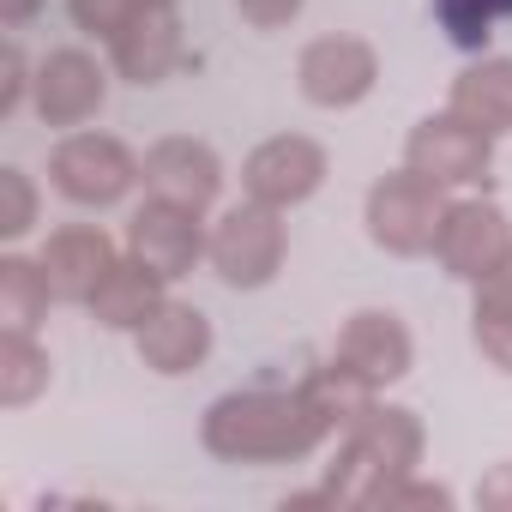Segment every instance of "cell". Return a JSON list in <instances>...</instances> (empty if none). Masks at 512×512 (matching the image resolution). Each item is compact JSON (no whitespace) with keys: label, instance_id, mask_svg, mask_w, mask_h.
Returning <instances> with one entry per match:
<instances>
[{"label":"cell","instance_id":"obj_11","mask_svg":"<svg viewBox=\"0 0 512 512\" xmlns=\"http://www.w3.org/2000/svg\"><path fill=\"white\" fill-rule=\"evenodd\" d=\"M332 362L350 368L356 380H368L374 392H386V386H398L416 368V338H410V326L392 308H362V314H350L338 326Z\"/></svg>","mask_w":512,"mask_h":512},{"label":"cell","instance_id":"obj_13","mask_svg":"<svg viewBox=\"0 0 512 512\" xmlns=\"http://www.w3.org/2000/svg\"><path fill=\"white\" fill-rule=\"evenodd\" d=\"M103 97H109V73L97 67V55H85V49H49L43 55L37 85H31V103H37L43 127L73 133L103 109Z\"/></svg>","mask_w":512,"mask_h":512},{"label":"cell","instance_id":"obj_27","mask_svg":"<svg viewBox=\"0 0 512 512\" xmlns=\"http://www.w3.org/2000/svg\"><path fill=\"white\" fill-rule=\"evenodd\" d=\"M302 7H308V0H235V13H241L253 31H284Z\"/></svg>","mask_w":512,"mask_h":512},{"label":"cell","instance_id":"obj_17","mask_svg":"<svg viewBox=\"0 0 512 512\" xmlns=\"http://www.w3.org/2000/svg\"><path fill=\"white\" fill-rule=\"evenodd\" d=\"M163 302H169V278H157L145 260L121 253V260L109 266V278L97 284V296H91L85 308H91V320H97L103 332H139Z\"/></svg>","mask_w":512,"mask_h":512},{"label":"cell","instance_id":"obj_26","mask_svg":"<svg viewBox=\"0 0 512 512\" xmlns=\"http://www.w3.org/2000/svg\"><path fill=\"white\" fill-rule=\"evenodd\" d=\"M0 61H7V79H0V121H7V115H19V103L37 85V73L25 67V49L19 43H7V55H0Z\"/></svg>","mask_w":512,"mask_h":512},{"label":"cell","instance_id":"obj_29","mask_svg":"<svg viewBox=\"0 0 512 512\" xmlns=\"http://www.w3.org/2000/svg\"><path fill=\"white\" fill-rule=\"evenodd\" d=\"M37 7H43V0H0V25H13V31H19V25L37 19Z\"/></svg>","mask_w":512,"mask_h":512},{"label":"cell","instance_id":"obj_21","mask_svg":"<svg viewBox=\"0 0 512 512\" xmlns=\"http://www.w3.org/2000/svg\"><path fill=\"white\" fill-rule=\"evenodd\" d=\"M55 290L43 278V260H25V253H0V326L37 332V320L49 314Z\"/></svg>","mask_w":512,"mask_h":512},{"label":"cell","instance_id":"obj_6","mask_svg":"<svg viewBox=\"0 0 512 512\" xmlns=\"http://www.w3.org/2000/svg\"><path fill=\"white\" fill-rule=\"evenodd\" d=\"M434 260L458 284H482L512 260V217L494 199H452L434 235Z\"/></svg>","mask_w":512,"mask_h":512},{"label":"cell","instance_id":"obj_7","mask_svg":"<svg viewBox=\"0 0 512 512\" xmlns=\"http://www.w3.org/2000/svg\"><path fill=\"white\" fill-rule=\"evenodd\" d=\"M326 175H332V157L308 133H278V139L253 145L241 157V193L260 199V205H278V211L308 205L326 187Z\"/></svg>","mask_w":512,"mask_h":512},{"label":"cell","instance_id":"obj_19","mask_svg":"<svg viewBox=\"0 0 512 512\" xmlns=\"http://www.w3.org/2000/svg\"><path fill=\"white\" fill-rule=\"evenodd\" d=\"M470 290H476L470 338H476V350L494 374H512V260L500 272H488L482 284H470Z\"/></svg>","mask_w":512,"mask_h":512},{"label":"cell","instance_id":"obj_8","mask_svg":"<svg viewBox=\"0 0 512 512\" xmlns=\"http://www.w3.org/2000/svg\"><path fill=\"white\" fill-rule=\"evenodd\" d=\"M488 163H494V139L482 127H470L464 115H452V109L416 121L410 139H404V169L428 175L446 193L452 187H482L488 181Z\"/></svg>","mask_w":512,"mask_h":512},{"label":"cell","instance_id":"obj_22","mask_svg":"<svg viewBox=\"0 0 512 512\" xmlns=\"http://www.w3.org/2000/svg\"><path fill=\"white\" fill-rule=\"evenodd\" d=\"M434 19H440V31H446L452 49L482 55L488 37H494V25L512 19V0H434Z\"/></svg>","mask_w":512,"mask_h":512},{"label":"cell","instance_id":"obj_9","mask_svg":"<svg viewBox=\"0 0 512 512\" xmlns=\"http://www.w3.org/2000/svg\"><path fill=\"white\" fill-rule=\"evenodd\" d=\"M296 85L314 109H356L380 85V55L368 37H314L296 55Z\"/></svg>","mask_w":512,"mask_h":512},{"label":"cell","instance_id":"obj_2","mask_svg":"<svg viewBox=\"0 0 512 512\" xmlns=\"http://www.w3.org/2000/svg\"><path fill=\"white\" fill-rule=\"evenodd\" d=\"M422 416L398 410V404H374L362 422L344 428V446L320 482L326 506H380L416 464H422Z\"/></svg>","mask_w":512,"mask_h":512},{"label":"cell","instance_id":"obj_12","mask_svg":"<svg viewBox=\"0 0 512 512\" xmlns=\"http://www.w3.org/2000/svg\"><path fill=\"white\" fill-rule=\"evenodd\" d=\"M205 211H187V205H169V199H145L127 223V253L133 260H145L157 278H187L199 260H205V247H211V229L199 223Z\"/></svg>","mask_w":512,"mask_h":512},{"label":"cell","instance_id":"obj_4","mask_svg":"<svg viewBox=\"0 0 512 512\" xmlns=\"http://www.w3.org/2000/svg\"><path fill=\"white\" fill-rule=\"evenodd\" d=\"M446 187H434L428 175L416 169H392L368 187V205H362V223H368V241L392 260H422L434 253V235H440V217H446Z\"/></svg>","mask_w":512,"mask_h":512},{"label":"cell","instance_id":"obj_15","mask_svg":"<svg viewBox=\"0 0 512 512\" xmlns=\"http://www.w3.org/2000/svg\"><path fill=\"white\" fill-rule=\"evenodd\" d=\"M187 61V43H181V19L175 7H145L115 43H109V67L127 79V85H163L175 67Z\"/></svg>","mask_w":512,"mask_h":512},{"label":"cell","instance_id":"obj_16","mask_svg":"<svg viewBox=\"0 0 512 512\" xmlns=\"http://www.w3.org/2000/svg\"><path fill=\"white\" fill-rule=\"evenodd\" d=\"M133 350H139V362H145L151 374H163V380L193 374V368H205V356H211V320H205L193 302H163V308L133 332Z\"/></svg>","mask_w":512,"mask_h":512},{"label":"cell","instance_id":"obj_24","mask_svg":"<svg viewBox=\"0 0 512 512\" xmlns=\"http://www.w3.org/2000/svg\"><path fill=\"white\" fill-rule=\"evenodd\" d=\"M67 13H73V25H79L85 37L115 43V37L145 13V0H67Z\"/></svg>","mask_w":512,"mask_h":512},{"label":"cell","instance_id":"obj_25","mask_svg":"<svg viewBox=\"0 0 512 512\" xmlns=\"http://www.w3.org/2000/svg\"><path fill=\"white\" fill-rule=\"evenodd\" d=\"M380 506H386V512H404V506H434V512H446V506H452V488H446V482H422V476L410 470Z\"/></svg>","mask_w":512,"mask_h":512},{"label":"cell","instance_id":"obj_23","mask_svg":"<svg viewBox=\"0 0 512 512\" xmlns=\"http://www.w3.org/2000/svg\"><path fill=\"white\" fill-rule=\"evenodd\" d=\"M37 229V181L25 169H0V241H25Z\"/></svg>","mask_w":512,"mask_h":512},{"label":"cell","instance_id":"obj_1","mask_svg":"<svg viewBox=\"0 0 512 512\" xmlns=\"http://www.w3.org/2000/svg\"><path fill=\"white\" fill-rule=\"evenodd\" d=\"M338 428L344 422L314 392V380L253 386V392H223L199 416V446L217 464H296V458H314Z\"/></svg>","mask_w":512,"mask_h":512},{"label":"cell","instance_id":"obj_18","mask_svg":"<svg viewBox=\"0 0 512 512\" xmlns=\"http://www.w3.org/2000/svg\"><path fill=\"white\" fill-rule=\"evenodd\" d=\"M446 109L464 115L470 127H482L488 139L512 133V61H506V55H482V61H470V67L452 79Z\"/></svg>","mask_w":512,"mask_h":512},{"label":"cell","instance_id":"obj_3","mask_svg":"<svg viewBox=\"0 0 512 512\" xmlns=\"http://www.w3.org/2000/svg\"><path fill=\"white\" fill-rule=\"evenodd\" d=\"M284 253H290L284 211L241 193V205H229V211L211 223L205 260H211V272H217L229 290H266V284L284 272Z\"/></svg>","mask_w":512,"mask_h":512},{"label":"cell","instance_id":"obj_30","mask_svg":"<svg viewBox=\"0 0 512 512\" xmlns=\"http://www.w3.org/2000/svg\"><path fill=\"white\" fill-rule=\"evenodd\" d=\"M145 7H175V0H145Z\"/></svg>","mask_w":512,"mask_h":512},{"label":"cell","instance_id":"obj_28","mask_svg":"<svg viewBox=\"0 0 512 512\" xmlns=\"http://www.w3.org/2000/svg\"><path fill=\"white\" fill-rule=\"evenodd\" d=\"M476 506H482V512H512V458L494 464V470H482V482H476Z\"/></svg>","mask_w":512,"mask_h":512},{"label":"cell","instance_id":"obj_20","mask_svg":"<svg viewBox=\"0 0 512 512\" xmlns=\"http://www.w3.org/2000/svg\"><path fill=\"white\" fill-rule=\"evenodd\" d=\"M49 392V350L37 344V332L0 326V404L25 410Z\"/></svg>","mask_w":512,"mask_h":512},{"label":"cell","instance_id":"obj_14","mask_svg":"<svg viewBox=\"0 0 512 512\" xmlns=\"http://www.w3.org/2000/svg\"><path fill=\"white\" fill-rule=\"evenodd\" d=\"M37 260H43V278H49L55 302L85 308V302L97 296V284L109 278V266L121 260V253H115V241H109V229H103V223H61V229L43 241Z\"/></svg>","mask_w":512,"mask_h":512},{"label":"cell","instance_id":"obj_10","mask_svg":"<svg viewBox=\"0 0 512 512\" xmlns=\"http://www.w3.org/2000/svg\"><path fill=\"white\" fill-rule=\"evenodd\" d=\"M139 181H145V199L211 211L223 199V157L205 139H193V133H169V139H157L139 157Z\"/></svg>","mask_w":512,"mask_h":512},{"label":"cell","instance_id":"obj_5","mask_svg":"<svg viewBox=\"0 0 512 512\" xmlns=\"http://www.w3.org/2000/svg\"><path fill=\"white\" fill-rule=\"evenodd\" d=\"M49 187L79 205V211H109L139 187V157L115 139V133H85L73 127L55 151H49Z\"/></svg>","mask_w":512,"mask_h":512}]
</instances>
